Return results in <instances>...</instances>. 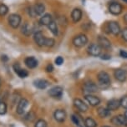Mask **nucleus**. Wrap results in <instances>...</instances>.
<instances>
[{"mask_svg":"<svg viewBox=\"0 0 127 127\" xmlns=\"http://www.w3.org/2000/svg\"><path fill=\"white\" fill-rule=\"evenodd\" d=\"M33 40L39 47H53L55 44V40L52 38H46L41 31H37L33 34Z\"/></svg>","mask_w":127,"mask_h":127,"instance_id":"nucleus-1","label":"nucleus"},{"mask_svg":"<svg viewBox=\"0 0 127 127\" xmlns=\"http://www.w3.org/2000/svg\"><path fill=\"white\" fill-rule=\"evenodd\" d=\"M98 81L99 85L101 88H107L109 85H110V77L109 74L105 71H100L98 74Z\"/></svg>","mask_w":127,"mask_h":127,"instance_id":"nucleus-2","label":"nucleus"},{"mask_svg":"<svg viewBox=\"0 0 127 127\" xmlns=\"http://www.w3.org/2000/svg\"><path fill=\"white\" fill-rule=\"evenodd\" d=\"M8 24L12 27L13 29H18L21 24L22 22V18L21 16L18 13H12L8 16Z\"/></svg>","mask_w":127,"mask_h":127,"instance_id":"nucleus-3","label":"nucleus"},{"mask_svg":"<svg viewBox=\"0 0 127 127\" xmlns=\"http://www.w3.org/2000/svg\"><path fill=\"white\" fill-rule=\"evenodd\" d=\"M88 43V37L84 33L76 35L73 38V44L77 48H82Z\"/></svg>","mask_w":127,"mask_h":127,"instance_id":"nucleus-4","label":"nucleus"},{"mask_svg":"<svg viewBox=\"0 0 127 127\" xmlns=\"http://www.w3.org/2000/svg\"><path fill=\"white\" fill-rule=\"evenodd\" d=\"M101 47L98 44H91L87 48V52L90 55L94 56V57H98L101 54Z\"/></svg>","mask_w":127,"mask_h":127,"instance_id":"nucleus-5","label":"nucleus"},{"mask_svg":"<svg viewBox=\"0 0 127 127\" xmlns=\"http://www.w3.org/2000/svg\"><path fill=\"white\" fill-rule=\"evenodd\" d=\"M111 123L114 124L115 126H127V118L125 116V115H115L110 120Z\"/></svg>","mask_w":127,"mask_h":127,"instance_id":"nucleus-6","label":"nucleus"},{"mask_svg":"<svg viewBox=\"0 0 127 127\" xmlns=\"http://www.w3.org/2000/svg\"><path fill=\"white\" fill-rule=\"evenodd\" d=\"M109 11L113 15H119L123 11V7L121 3L114 2V3H111L109 6Z\"/></svg>","mask_w":127,"mask_h":127,"instance_id":"nucleus-7","label":"nucleus"},{"mask_svg":"<svg viewBox=\"0 0 127 127\" xmlns=\"http://www.w3.org/2000/svg\"><path fill=\"white\" fill-rule=\"evenodd\" d=\"M108 29H109V30H110L109 31L110 33H112V34H114L115 36L120 34V33H121V26H120V24L115 21H110L109 23Z\"/></svg>","mask_w":127,"mask_h":127,"instance_id":"nucleus-8","label":"nucleus"},{"mask_svg":"<svg viewBox=\"0 0 127 127\" xmlns=\"http://www.w3.org/2000/svg\"><path fill=\"white\" fill-rule=\"evenodd\" d=\"M29 105V101L26 99H21L18 102L17 108H16V112L19 115H24V113L25 112L26 108Z\"/></svg>","mask_w":127,"mask_h":127,"instance_id":"nucleus-9","label":"nucleus"},{"mask_svg":"<svg viewBox=\"0 0 127 127\" xmlns=\"http://www.w3.org/2000/svg\"><path fill=\"white\" fill-rule=\"evenodd\" d=\"M98 89H99L98 85H95L94 82H90V81L85 83V85L83 86L84 91L88 93V94H92V93L97 92Z\"/></svg>","mask_w":127,"mask_h":127,"instance_id":"nucleus-10","label":"nucleus"},{"mask_svg":"<svg viewBox=\"0 0 127 127\" xmlns=\"http://www.w3.org/2000/svg\"><path fill=\"white\" fill-rule=\"evenodd\" d=\"M34 31H35L34 26L30 25L29 23H25L21 27V33L24 36H26V37H29Z\"/></svg>","mask_w":127,"mask_h":127,"instance_id":"nucleus-11","label":"nucleus"},{"mask_svg":"<svg viewBox=\"0 0 127 127\" xmlns=\"http://www.w3.org/2000/svg\"><path fill=\"white\" fill-rule=\"evenodd\" d=\"M114 76L118 81H120V82H125L127 79L126 72L122 69H115L114 72Z\"/></svg>","mask_w":127,"mask_h":127,"instance_id":"nucleus-12","label":"nucleus"},{"mask_svg":"<svg viewBox=\"0 0 127 127\" xmlns=\"http://www.w3.org/2000/svg\"><path fill=\"white\" fill-rule=\"evenodd\" d=\"M53 17L50 13H45V14L42 15V17L39 19L38 24L41 26H49L50 24V23L53 21Z\"/></svg>","mask_w":127,"mask_h":127,"instance_id":"nucleus-13","label":"nucleus"},{"mask_svg":"<svg viewBox=\"0 0 127 127\" xmlns=\"http://www.w3.org/2000/svg\"><path fill=\"white\" fill-rule=\"evenodd\" d=\"M98 44L101 47V49H111V43L107 38L104 36H99L98 37Z\"/></svg>","mask_w":127,"mask_h":127,"instance_id":"nucleus-14","label":"nucleus"},{"mask_svg":"<svg viewBox=\"0 0 127 127\" xmlns=\"http://www.w3.org/2000/svg\"><path fill=\"white\" fill-rule=\"evenodd\" d=\"M49 95L54 98H60L63 95V88L60 86H54L49 90Z\"/></svg>","mask_w":127,"mask_h":127,"instance_id":"nucleus-15","label":"nucleus"},{"mask_svg":"<svg viewBox=\"0 0 127 127\" xmlns=\"http://www.w3.org/2000/svg\"><path fill=\"white\" fill-rule=\"evenodd\" d=\"M85 98L86 100H87L88 103L92 106H97L99 105V103H100V99H99V97L95 96L94 95L88 94L85 95Z\"/></svg>","mask_w":127,"mask_h":127,"instance_id":"nucleus-16","label":"nucleus"},{"mask_svg":"<svg viewBox=\"0 0 127 127\" xmlns=\"http://www.w3.org/2000/svg\"><path fill=\"white\" fill-rule=\"evenodd\" d=\"M74 105L80 111V112H86L89 110V107L83 100H81L80 99H75L74 100Z\"/></svg>","mask_w":127,"mask_h":127,"instance_id":"nucleus-17","label":"nucleus"},{"mask_svg":"<svg viewBox=\"0 0 127 127\" xmlns=\"http://www.w3.org/2000/svg\"><path fill=\"white\" fill-rule=\"evenodd\" d=\"M66 116H67L66 112L64 110H57L54 113V119H55V121L58 122H60V123L65 121Z\"/></svg>","mask_w":127,"mask_h":127,"instance_id":"nucleus-18","label":"nucleus"},{"mask_svg":"<svg viewBox=\"0 0 127 127\" xmlns=\"http://www.w3.org/2000/svg\"><path fill=\"white\" fill-rule=\"evenodd\" d=\"M83 16V13L79 8H74L71 13V19L74 23H78L81 20Z\"/></svg>","mask_w":127,"mask_h":127,"instance_id":"nucleus-19","label":"nucleus"},{"mask_svg":"<svg viewBox=\"0 0 127 127\" xmlns=\"http://www.w3.org/2000/svg\"><path fill=\"white\" fill-rule=\"evenodd\" d=\"M121 106V101L117 99H112L107 102V108L110 110H115Z\"/></svg>","mask_w":127,"mask_h":127,"instance_id":"nucleus-20","label":"nucleus"},{"mask_svg":"<svg viewBox=\"0 0 127 127\" xmlns=\"http://www.w3.org/2000/svg\"><path fill=\"white\" fill-rule=\"evenodd\" d=\"M24 63L29 69H34L38 66V60L34 57H27L24 60Z\"/></svg>","mask_w":127,"mask_h":127,"instance_id":"nucleus-21","label":"nucleus"},{"mask_svg":"<svg viewBox=\"0 0 127 127\" xmlns=\"http://www.w3.org/2000/svg\"><path fill=\"white\" fill-rule=\"evenodd\" d=\"M13 69H14L15 73L17 74L20 77V78L24 79V78H26V77L29 75V72L27 71L26 69H22V68L20 67L19 64H14Z\"/></svg>","mask_w":127,"mask_h":127,"instance_id":"nucleus-22","label":"nucleus"},{"mask_svg":"<svg viewBox=\"0 0 127 127\" xmlns=\"http://www.w3.org/2000/svg\"><path fill=\"white\" fill-rule=\"evenodd\" d=\"M33 8H34V12L36 14V17L37 16H42L44 15V13L45 11V6L43 3H36L34 6H33Z\"/></svg>","mask_w":127,"mask_h":127,"instance_id":"nucleus-23","label":"nucleus"},{"mask_svg":"<svg viewBox=\"0 0 127 127\" xmlns=\"http://www.w3.org/2000/svg\"><path fill=\"white\" fill-rule=\"evenodd\" d=\"M33 84H34L35 87L40 90H44L49 86V82L45 79H37L33 82Z\"/></svg>","mask_w":127,"mask_h":127,"instance_id":"nucleus-24","label":"nucleus"},{"mask_svg":"<svg viewBox=\"0 0 127 127\" xmlns=\"http://www.w3.org/2000/svg\"><path fill=\"white\" fill-rule=\"evenodd\" d=\"M97 112H98V115H99V117H101V118L110 117L111 115L110 110H109L108 108H105V107H99L98 110H97Z\"/></svg>","mask_w":127,"mask_h":127,"instance_id":"nucleus-25","label":"nucleus"},{"mask_svg":"<svg viewBox=\"0 0 127 127\" xmlns=\"http://www.w3.org/2000/svg\"><path fill=\"white\" fill-rule=\"evenodd\" d=\"M48 28H49V31H50L54 36H58L59 35V27H58V24L55 21H54V20H53V21L50 23V24H49V25L48 26Z\"/></svg>","mask_w":127,"mask_h":127,"instance_id":"nucleus-26","label":"nucleus"},{"mask_svg":"<svg viewBox=\"0 0 127 127\" xmlns=\"http://www.w3.org/2000/svg\"><path fill=\"white\" fill-rule=\"evenodd\" d=\"M85 125L86 127H96L97 124L94 119H92L91 117H88L85 119Z\"/></svg>","mask_w":127,"mask_h":127,"instance_id":"nucleus-27","label":"nucleus"},{"mask_svg":"<svg viewBox=\"0 0 127 127\" xmlns=\"http://www.w3.org/2000/svg\"><path fill=\"white\" fill-rule=\"evenodd\" d=\"M8 13V7L6 4H0V17H4Z\"/></svg>","mask_w":127,"mask_h":127,"instance_id":"nucleus-28","label":"nucleus"},{"mask_svg":"<svg viewBox=\"0 0 127 127\" xmlns=\"http://www.w3.org/2000/svg\"><path fill=\"white\" fill-rule=\"evenodd\" d=\"M25 120L26 121H33L35 120V118H36V115H35V113L34 112H33V111H30V112H29L28 114H27L25 115Z\"/></svg>","mask_w":127,"mask_h":127,"instance_id":"nucleus-29","label":"nucleus"},{"mask_svg":"<svg viewBox=\"0 0 127 127\" xmlns=\"http://www.w3.org/2000/svg\"><path fill=\"white\" fill-rule=\"evenodd\" d=\"M34 127H48L47 122L44 120H38L34 125Z\"/></svg>","mask_w":127,"mask_h":127,"instance_id":"nucleus-30","label":"nucleus"},{"mask_svg":"<svg viewBox=\"0 0 127 127\" xmlns=\"http://www.w3.org/2000/svg\"><path fill=\"white\" fill-rule=\"evenodd\" d=\"M7 112V105L4 102H0V115H5Z\"/></svg>","mask_w":127,"mask_h":127,"instance_id":"nucleus-31","label":"nucleus"},{"mask_svg":"<svg viewBox=\"0 0 127 127\" xmlns=\"http://www.w3.org/2000/svg\"><path fill=\"white\" fill-rule=\"evenodd\" d=\"M71 120H72V121H73L74 123L76 125V126H79V125H80V120H79V115H77L75 114L72 115Z\"/></svg>","mask_w":127,"mask_h":127,"instance_id":"nucleus-32","label":"nucleus"},{"mask_svg":"<svg viewBox=\"0 0 127 127\" xmlns=\"http://www.w3.org/2000/svg\"><path fill=\"white\" fill-rule=\"evenodd\" d=\"M121 101V106H122L125 109H127V95H125L120 99Z\"/></svg>","mask_w":127,"mask_h":127,"instance_id":"nucleus-33","label":"nucleus"},{"mask_svg":"<svg viewBox=\"0 0 127 127\" xmlns=\"http://www.w3.org/2000/svg\"><path fill=\"white\" fill-rule=\"evenodd\" d=\"M28 14H29V17H31V18H35L36 17V14H35V12H34V8H33V6H30L28 8Z\"/></svg>","mask_w":127,"mask_h":127,"instance_id":"nucleus-34","label":"nucleus"},{"mask_svg":"<svg viewBox=\"0 0 127 127\" xmlns=\"http://www.w3.org/2000/svg\"><path fill=\"white\" fill-rule=\"evenodd\" d=\"M121 36L125 41L127 42V28H124L121 30Z\"/></svg>","mask_w":127,"mask_h":127,"instance_id":"nucleus-35","label":"nucleus"},{"mask_svg":"<svg viewBox=\"0 0 127 127\" xmlns=\"http://www.w3.org/2000/svg\"><path fill=\"white\" fill-rule=\"evenodd\" d=\"M64 63V59L61 56H59L55 59V64L57 65H61Z\"/></svg>","mask_w":127,"mask_h":127,"instance_id":"nucleus-36","label":"nucleus"},{"mask_svg":"<svg viewBox=\"0 0 127 127\" xmlns=\"http://www.w3.org/2000/svg\"><path fill=\"white\" fill-rule=\"evenodd\" d=\"M120 55H121V58L127 59V52L125 50H121L120 51Z\"/></svg>","mask_w":127,"mask_h":127,"instance_id":"nucleus-37","label":"nucleus"},{"mask_svg":"<svg viewBox=\"0 0 127 127\" xmlns=\"http://www.w3.org/2000/svg\"><path fill=\"white\" fill-rule=\"evenodd\" d=\"M53 70H54V66H53V65L50 64L47 65V67H46V71L47 72H52Z\"/></svg>","mask_w":127,"mask_h":127,"instance_id":"nucleus-38","label":"nucleus"},{"mask_svg":"<svg viewBox=\"0 0 127 127\" xmlns=\"http://www.w3.org/2000/svg\"><path fill=\"white\" fill-rule=\"evenodd\" d=\"M100 58L102 59V60H110L111 57H110V55H109V54H102Z\"/></svg>","mask_w":127,"mask_h":127,"instance_id":"nucleus-39","label":"nucleus"},{"mask_svg":"<svg viewBox=\"0 0 127 127\" xmlns=\"http://www.w3.org/2000/svg\"><path fill=\"white\" fill-rule=\"evenodd\" d=\"M124 21H125V23L127 24V13L125 14V16H124Z\"/></svg>","mask_w":127,"mask_h":127,"instance_id":"nucleus-40","label":"nucleus"},{"mask_svg":"<svg viewBox=\"0 0 127 127\" xmlns=\"http://www.w3.org/2000/svg\"><path fill=\"white\" fill-rule=\"evenodd\" d=\"M125 116H126L127 118V110L126 111V113H125Z\"/></svg>","mask_w":127,"mask_h":127,"instance_id":"nucleus-41","label":"nucleus"},{"mask_svg":"<svg viewBox=\"0 0 127 127\" xmlns=\"http://www.w3.org/2000/svg\"><path fill=\"white\" fill-rule=\"evenodd\" d=\"M122 1H124L125 3H127V0H122Z\"/></svg>","mask_w":127,"mask_h":127,"instance_id":"nucleus-42","label":"nucleus"},{"mask_svg":"<svg viewBox=\"0 0 127 127\" xmlns=\"http://www.w3.org/2000/svg\"><path fill=\"white\" fill-rule=\"evenodd\" d=\"M0 85H1V79H0Z\"/></svg>","mask_w":127,"mask_h":127,"instance_id":"nucleus-43","label":"nucleus"},{"mask_svg":"<svg viewBox=\"0 0 127 127\" xmlns=\"http://www.w3.org/2000/svg\"><path fill=\"white\" fill-rule=\"evenodd\" d=\"M102 127H110V126H102Z\"/></svg>","mask_w":127,"mask_h":127,"instance_id":"nucleus-44","label":"nucleus"}]
</instances>
